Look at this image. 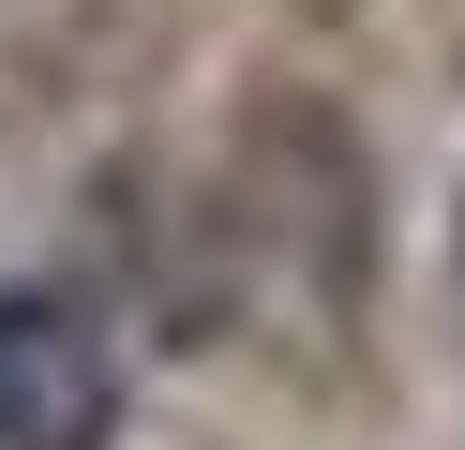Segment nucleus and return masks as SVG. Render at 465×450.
Listing matches in <instances>:
<instances>
[{"mask_svg": "<svg viewBox=\"0 0 465 450\" xmlns=\"http://www.w3.org/2000/svg\"><path fill=\"white\" fill-rule=\"evenodd\" d=\"M121 345L75 285H0V450H121Z\"/></svg>", "mask_w": 465, "mask_h": 450, "instance_id": "f257e3e1", "label": "nucleus"}, {"mask_svg": "<svg viewBox=\"0 0 465 450\" xmlns=\"http://www.w3.org/2000/svg\"><path fill=\"white\" fill-rule=\"evenodd\" d=\"M450 270H465V225H450Z\"/></svg>", "mask_w": 465, "mask_h": 450, "instance_id": "f03ea898", "label": "nucleus"}]
</instances>
